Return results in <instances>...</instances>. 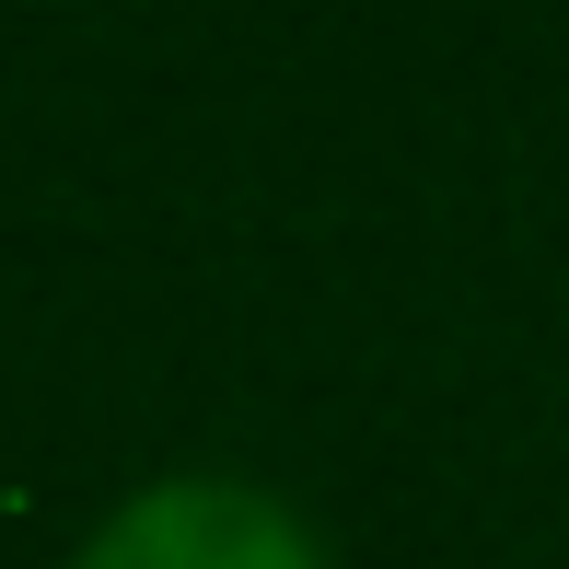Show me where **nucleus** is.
<instances>
[{
    "mask_svg": "<svg viewBox=\"0 0 569 569\" xmlns=\"http://www.w3.org/2000/svg\"><path fill=\"white\" fill-rule=\"evenodd\" d=\"M82 569H315V535L232 477H163L82 547Z\"/></svg>",
    "mask_w": 569,
    "mask_h": 569,
    "instance_id": "nucleus-1",
    "label": "nucleus"
}]
</instances>
